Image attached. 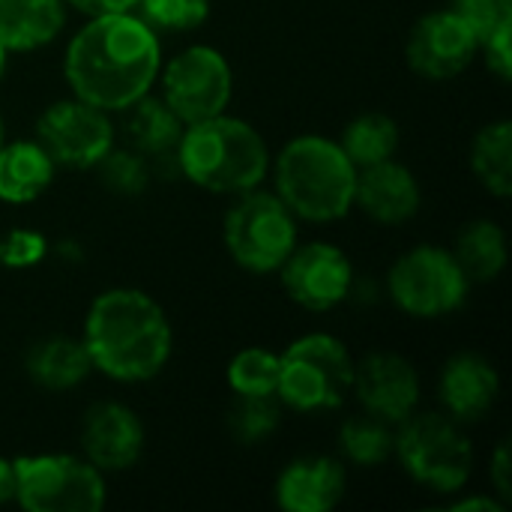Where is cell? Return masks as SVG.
I'll return each instance as SVG.
<instances>
[{
    "label": "cell",
    "mask_w": 512,
    "mask_h": 512,
    "mask_svg": "<svg viewBox=\"0 0 512 512\" xmlns=\"http://www.w3.org/2000/svg\"><path fill=\"white\" fill-rule=\"evenodd\" d=\"M348 492V471L339 456L309 453L291 459L276 483L273 495L285 512H333Z\"/></svg>",
    "instance_id": "e0dca14e"
},
{
    "label": "cell",
    "mask_w": 512,
    "mask_h": 512,
    "mask_svg": "<svg viewBox=\"0 0 512 512\" xmlns=\"http://www.w3.org/2000/svg\"><path fill=\"white\" fill-rule=\"evenodd\" d=\"M33 138L48 150L57 168L93 171L117 144V123L114 114L69 93L42 108Z\"/></svg>",
    "instance_id": "8fae6325"
},
{
    "label": "cell",
    "mask_w": 512,
    "mask_h": 512,
    "mask_svg": "<svg viewBox=\"0 0 512 512\" xmlns=\"http://www.w3.org/2000/svg\"><path fill=\"white\" fill-rule=\"evenodd\" d=\"M450 252L456 255V261L465 270V276L471 279V285L495 282L507 270V261H510L507 231L495 219H474V222L462 225Z\"/></svg>",
    "instance_id": "603a6c76"
},
{
    "label": "cell",
    "mask_w": 512,
    "mask_h": 512,
    "mask_svg": "<svg viewBox=\"0 0 512 512\" xmlns=\"http://www.w3.org/2000/svg\"><path fill=\"white\" fill-rule=\"evenodd\" d=\"M81 342L93 372L114 384H147L171 363L174 327L153 294L114 285L99 291L87 306Z\"/></svg>",
    "instance_id": "7a4b0ae2"
},
{
    "label": "cell",
    "mask_w": 512,
    "mask_h": 512,
    "mask_svg": "<svg viewBox=\"0 0 512 512\" xmlns=\"http://www.w3.org/2000/svg\"><path fill=\"white\" fill-rule=\"evenodd\" d=\"M489 483H492V495L501 498L504 504H510L512 498V456L510 444L498 441V447L489 456Z\"/></svg>",
    "instance_id": "836d02e7"
},
{
    "label": "cell",
    "mask_w": 512,
    "mask_h": 512,
    "mask_svg": "<svg viewBox=\"0 0 512 512\" xmlns=\"http://www.w3.org/2000/svg\"><path fill=\"white\" fill-rule=\"evenodd\" d=\"M396 450V426L360 411L339 426V459L354 468H381L393 459Z\"/></svg>",
    "instance_id": "484cf974"
},
{
    "label": "cell",
    "mask_w": 512,
    "mask_h": 512,
    "mask_svg": "<svg viewBox=\"0 0 512 512\" xmlns=\"http://www.w3.org/2000/svg\"><path fill=\"white\" fill-rule=\"evenodd\" d=\"M420 207H423L420 180L396 156L357 171L354 210H360L372 222L399 228V225L411 222L420 213Z\"/></svg>",
    "instance_id": "ac0fdd59"
},
{
    "label": "cell",
    "mask_w": 512,
    "mask_h": 512,
    "mask_svg": "<svg viewBox=\"0 0 512 512\" xmlns=\"http://www.w3.org/2000/svg\"><path fill=\"white\" fill-rule=\"evenodd\" d=\"M450 512H504L507 504L495 495H468V498H456L453 504H447Z\"/></svg>",
    "instance_id": "d590c367"
},
{
    "label": "cell",
    "mask_w": 512,
    "mask_h": 512,
    "mask_svg": "<svg viewBox=\"0 0 512 512\" xmlns=\"http://www.w3.org/2000/svg\"><path fill=\"white\" fill-rule=\"evenodd\" d=\"M63 0H0V45L9 54L48 48L66 27Z\"/></svg>",
    "instance_id": "44dd1931"
},
{
    "label": "cell",
    "mask_w": 512,
    "mask_h": 512,
    "mask_svg": "<svg viewBox=\"0 0 512 512\" xmlns=\"http://www.w3.org/2000/svg\"><path fill=\"white\" fill-rule=\"evenodd\" d=\"M345 150V156L360 168L387 162L399 153L402 144V129L396 123V117L384 114V111H360L357 117H351L345 123V129L336 138Z\"/></svg>",
    "instance_id": "cb8c5ba5"
},
{
    "label": "cell",
    "mask_w": 512,
    "mask_h": 512,
    "mask_svg": "<svg viewBox=\"0 0 512 512\" xmlns=\"http://www.w3.org/2000/svg\"><path fill=\"white\" fill-rule=\"evenodd\" d=\"M117 117H120V129H117V141L120 144L144 153L150 162L171 159V153H174V147L180 141L183 123L162 102V96L156 90L141 96L129 108H123Z\"/></svg>",
    "instance_id": "7402d4cb"
},
{
    "label": "cell",
    "mask_w": 512,
    "mask_h": 512,
    "mask_svg": "<svg viewBox=\"0 0 512 512\" xmlns=\"http://www.w3.org/2000/svg\"><path fill=\"white\" fill-rule=\"evenodd\" d=\"M288 300L306 312L324 315L354 297L357 276L348 252L327 240L297 243L285 264L276 270Z\"/></svg>",
    "instance_id": "7c38bea8"
},
{
    "label": "cell",
    "mask_w": 512,
    "mask_h": 512,
    "mask_svg": "<svg viewBox=\"0 0 512 512\" xmlns=\"http://www.w3.org/2000/svg\"><path fill=\"white\" fill-rule=\"evenodd\" d=\"M93 171L99 174V183H102L108 192L123 195V198H138V195H144V192L150 189V183H153V174H156L153 162H150L144 153L126 147V144H120V141L102 156V162H99Z\"/></svg>",
    "instance_id": "83f0119b"
},
{
    "label": "cell",
    "mask_w": 512,
    "mask_h": 512,
    "mask_svg": "<svg viewBox=\"0 0 512 512\" xmlns=\"http://www.w3.org/2000/svg\"><path fill=\"white\" fill-rule=\"evenodd\" d=\"M9 57H12V54L0 45V81H3V75H6V69H9Z\"/></svg>",
    "instance_id": "74e56055"
},
{
    "label": "cell",
    "mask_w": 512,
    "mask_h": 512,
    "mask_svg": "<svg viewBox=\"0 0 512 512\" xmlns=\"http://www.w3.org/2000/svg\"><path fill=\"white\" fill-rule=\"evenodd\" d=\"M351 393L363 411L399 426L417 411L423 384L408 357L396 351H372L363 360H354Z\"/></svg>",
    "instance_id": "9a60e30c"
},
{
    "label": "cell",
    "mask_w": 512,
    "mask_h": 512,
    "mask_svg": "<svg viewBox=\"0 0 512 512\" xmlns=\"http://www.w3.org/2000/svg\"><path fill=\"white\" fill-rule=\"evenodd\" d=\"M453 9L471 24L480 42L512 24V0H453Z\"/></svg>",
    "instance_id": "1f68e13d"
},
{
    "label": "cell",
    "mask_w": 512,
    "mask_h": 512,
    "mask_svg": "<svg viewBox=\"0 0 512 512\" xmlns=\"http://www.w3.org/2000/svg\"><path fill=\"white\" fill-rule=\"evenodd\" d=\"M354 357L348 345L324 330L303 333L279 351V387L282 408L297 414L336 411L351 396Z\"/></svg>",
    "instance_id": "5b68a950"
},
{
    "label": "cell",
    "mask_w": 512,
    "mask_h": 512,
    "mask_svg": "<svg viewBox=\"0 0 512 512\" xmlns=\"http://www.w3.org/2000/svg\"><path fill=\"white\" fill-rule=\"evenodd\" d=\"M393 459L417 486L435 495L465 492L474 474V444L462 423L441 414H411L396 426Z\"/></svg>",
    "instance_id": "8992f818"
},
{
    "label": "cell",
    "mask_w": 512,
    "mask_h": 512,
    "mask_svg": "<svg viewBox=\"0 0 512 512\" xmlns=\"http://www.w3.org/2000/svg\"><path fill=\"white\" fill-rule=\"evenodd\" d=\"M501 387V372L489 357L477 351H459L438 375V402L447 417L471 426L495 411Z\"/></svg>",
    "instance_id": "2e32d148"
},
{
    "label": "cell",
    "mask_w": 512,
    "mask_h": 512,
    "mask_svg": "<svg viewBox=\"0 0 512 512\" xmlns=\"http://www.w3.org/2000/svg\"><path fill=\"white\" fill-rule=\"evenodd\" d=\"M480 57V36L450 6L432 9L411 27L405 39V60L411 72L426 81H453Z\"/></svg>",
    "instance_id": "4fadbf2b"
},
{
    "label": "cell",
    "mask_w": 512,
    "mask_h": 512,
    "mask_svg": "<svg viewBox=\"0 0 512 512\" xmlns=\"http://www.w3.org/2000/svg\"><path fill=\"white\" fill-rule=\"evenodd\" d=\"M156 87L162 102L189 126L228 111L234 99V69L216 45L192 42L162 60Z\"/></svg>",
    "instance_id": "30bf717a"
},
{
    "label": "cell",
    "mask_w": 512,
    "mask_h": 512,
    "mask_svg": "<svg viewBox=\"0 0 512 512\" xmlns=\"http://www.w3.org/2000/svg\"><path fill=\"white\" fill-rule=\"evenodd\" d=\"M510 39H512V24L510 27L495 30L492 36H486V39L480 42V57H483L486 69H489L501 84H507V81L512 78Z\"/></svg>",
    "instance_id": "d6a6232c"
},
{
    "label": "cell",
    "mask_w": 512,
    "mask_h": 512,
    "mask_svg": "<svg viewBox=\"0 0 512 512\" xmlns=\"http://www.w3.org/2000/svg\"><path fill=\"white\" fill-rule=\"evenodd\" d=\"M51 243L36 228H9L0 231V267L6 270H30L45 261Z\"/></svg>",
    "instance_id": "4dcf8cb0"
},
{
    "label": "cell",
    "mask_w": 512,
    "mask_h": 512,
    "mask_svg": "<svg viewBox=\"0 0 512 512\" xmlns=\"http://www.w3.org/2000/svg\"><path fill=\"white\" fill-rule=\"evenodd\" d=\"M147 447V429L135 408L117 399L93 402L81 417V456L108 474L132 471Z\"/></svg>",
    "instance_id": "5bb4252c"
},
{
    "label": "cell",
    "mask_w": 512,
    "mask_h": 512,
    "mask_svg": "<svg viewBox=\"0 0 512 512\" xmlns=\"http://www.w3.org/2000/svg\"><path fill=\"white\" fill-rule=\"evenodd\" d=\"M471 171L477 183L495 195L510 198L512 195V123L507 117L486 123L474 141H471Z\"/></svg>",
    "instance_id": "d4e9b609"
},
{
    "label": "cell",
    "mask_w": 512,
    "mask_h": 512,
    "mask_svg": "<svg viewBox=\"0 0 512 512\" xmlns=\"http://www.w3.org/2000/svg\"><path fill=\"white\" fill-rule=\"evenodd\" d=\"M297 225L285 201L273 189L258 186L231 198L222 219V243L240 270L267 276L276 273L300 243Z\"/></svg>",
    "instance_id": "52a82bcc"
},
{
    "label": "cell",
    "mask_w": 512,
    "mask_h": 512,
    "mask_svg": "<svg viewBox=\"0 0 512 512\" xmlns=\"http://www.w3.org/2000/svg\"><path fill=\"white\" fill-rule=\"evenodd\" d=\"M171 159L174 174L195 189L234 198L267 183L273 153L249 120L222 111L183 126Z\"/></svg>",
    "instance_id": "3957f363"
},
{
    "label": "cell",
    "mask_w": 512,
    "mask_h": 512,
    "mask_svg": "<svg viewBox=\"0 0 512 512\" xmlns=\"http://www.w3.org/2000/svg\"><path fill=\"white\" fill-rule=\"evenodd\" d=\"M15 498V465L12 459L0 456V507L12 504Z\"/></svg>",
    "instance_id": "8d00e7d4"
},
{
    "label": "cell",
    "mask_w": 512,
    "mask_h": 512,
    "mask_svg": "<svg viewBox=\"0 0 512 512\" xmlns=\"http://www.w3.org/2000/svg\"><path fill=\"white\" fill-rule=\"evenodd\" d=\"M273 192L297 222L333 225L354 210L357 165L336 138L303 132L279 147L270 159Z\"/></svg>",
    "instance_id": "277c9868"
},
{
    "label": "cell",
    "mask_w": 512,
    "mask_h": 512,
    "mask_svg": "<svg viewBox=\"0 0 512 512\" xmlns=\"http://www.w3.org/2000/svg\"><path fill=\"white\" fill-rule=\"evenodd\" d=\"M282 426V402L276 396L261 399H240L234 396V405L228 411V432L243 447H258L270 435H276Z\"/></svg>",
    "instance_id": "f1b7e54d"
},
{
    "label": "cell",
    "mask_w": 512,
    "mask_h": 512,
    "mask_svg": "<svg viewBox=\"0 0 512 512\" xmlns=\"http://www.w3.org/2000/svg\"><path fill=\"white\" fill-rule=\"evenodd\" d=\"M69 9L81 12L84 18H96V15H114V12H132L138 6V0H63Z\"/></svg>",
    "instance_id": "e575fe53"
},
{
    "label": "cell",
    "mask_w": 512,
    "mask_h": 512,
    "mask_svg": "<svg viewBox=\"0 0 512 512\" xmlns=\"http://www.w3.org/2000/svg\"><path fill=\"white\" fill-rule=\"evenodd\" d=\"M471 294V279L456 255L435 243H417L387 270V297L399 312L435 321L459 312Z\"/></svg>",
    "instance_id": "9c48e42d"
},
{
    "label": "cell",
    "mask_w": 512,
    "mask_h": 512,
    "mask_svg": "<svg viewBox=\"0 0 512 512\" xmlns=\"http://www.w3.org/2000/svg\"><path fill=\"white\" fill-rule=\"evenodd\" d=\"M15 498L27 512H99L108 501V477L81 453H27L12 459Z\"/></svg>",
    "instance_id": "ba28073f"
},
{
    "label": "cell",
    "mask_w": 512,
    "mask_h": 512,
    "mask_svg": "<svg viewBox=\"0 0 512 512\" xmlns=\"http://www.w3.org/2000/svg\"><path fill=\"white\" fill-rule=\"evenodd\" d=\"M162 33L135 9L84 18L63 48V78L72 96L120 114L156 90L162 69Z\"/></svg>",
    "instance_id": "6da1fadb"
},
{
    "label": "cell",
    "mask_w": 512,
    "mask_h": 512,
    "mask_svg": "<svg viewBox=\"0 0 512 512\" xmlns=\"http://www.w3.org/2000/svg\"><path fill=\"white\" fill-rule=\"evenodd\" d=\"M213 0H138L135 12L156 33H189L210 18Z\"/></svg>",
    "instance_id": "f546056e"
},
{
    "label": "cell",
    "mask_w": 512,
    "mask_h": 512,
    "mask_svg": "<svg viewBox=\"0 0 512 512\" xmlns=\"http://www.w3.org/2000/svg\"><path fill=\"white\" fill-rule=\"evenodd\" d=\"M57 171L36 138H6L0 147V201L12 207L39 201L57 180Z\"/></svg>",
    "instance_id": "ffe728a7"
},
{
    "label": "cell",
    "mask_w": 512,
    "mask_h": 512,
    "mask_svg": "<svg viewBox=\"0 0 512 512\" xmlns=\"http://www.w3.org/2000/svg\"><path fill=\"white\" fill-rule=\"evenodd\" d=\"M225 381L231 387L234 396L240 399H261V396H276L279 387V351L261 348V345H249L240 348L228 369H225Z\"/></svg>",
    "instance_id": "4316f807"
},
{
    "label": "cell",
    "mask_w": 512,
    "mask_h": 512,
    "mask_svg": "<svg viewBox=\"0 0 512 512\" xmlns=\"http://www.w3.org/2000/svg\"><path fill=\"white\" fill-rule=\"evenodd\" d=\"M3 141H6V123H3V114H0V147H3Z\"/></svg>",
    "instance_id": "f35d334b"
},
{
    "label": "cell",
    "mask_w": 512,
    "mask_h": 512,
    "mask_svg": "<svg viewBox=\"0 0 512 512\" xmlns=\"http://www.w3.org/2000/svg\"><path fill=\"white\" fill-rule=\"evenodd\" d=\"M24 372L42 393H72L93 375V363L81 336L48 333L27 348Z\"/></svg>",
    "instance_id": "d6986e66"
}]
</instances>
